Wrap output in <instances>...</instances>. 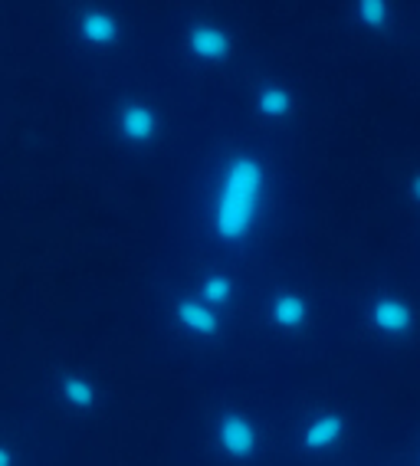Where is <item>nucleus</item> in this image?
<instances>
[{
  "label": "nucleus",
  "instance_id": "nucleus-2",
  "mask_svg": "<svg viewBox=\"0 0 420 466\" xmlns=\"http://www.w3.org/2000/svg\"><path fill=\"white\" fill-rule=\"evenodd\" d=\"M217 443L230 460H250L260 447V431L246 414H224L217 420Z\"/></svg>",
  "mask_w": 420,
  "mask_h": 466
},
{
  "label": "nucleus",
  "instance_id": "nucleus-15",
  "mask_svg": "<svg viewBox=\"0 0 420 466\" xmlns=\"http://www.w3.org/2000/svg\"><path fill=\"white\" fill-rule=\"evenodd\" d=\"M0 466H14V453L4 443H0Z\"/></svg>",
  "mask_w": 420,
  "mask_h": 466
},
{
  "label": "nucleus",
  "instance_id": "nucleus-14",
  "mask_svg": "<svg viewBox=\"0 0 420 466\" xmlns=\"http://www.w3.org/2000/svg\"><path fill=\"white\" fill-rule=\"evenodd\" d=\"M407 191H411V200H414V204H420V171L411 177V184H407Z\"/></svg>",
  "mask_w": 420,
  "mask_h": 466
},
{
  "label": "nucleus",
  "instance_id": "nucleus-5",
  "mask_svg": "<svg viewBox=\"0 0 420 466\" xmlns=\"http://www.w3.org/2000/svg\"><path fill=\"white\" fill-rule=\"evenodd\" d=\"M187 50L194 53L197 59H207V63H217V59H227L230 50H234V40H230V34L224 30V26L217 24H194L191 30H187L185 36Z\"/></svg>",
  "mask_w": 420,
  "mask_h": 466
},
{
  "label": "nucleus",
  "instance_id": "nucleus-8",
  "mask_svg": "<svg viewBox=\"0 0 420 466\" xmlns=\"http://www.w3.org/2000/svg\"><path fill=\"white\" fill-rule=\"evenodd\" d=\"M269 319H273L276 329L299 332V329L309 322V299H305L303 292H293V289L276 292L273 302H269Z\"/></svg>",
  "mask_w": 420,
  "mask_h": 466
},
{
  "label": "nucleus",
  "instance_id": "nucleus-9",
  "mask_svg": "<svg viewBox=\"0 0 420 466\" xmlns=\"http://www.w3.org/2000/svg\"><path fill=\"white\" fill-rule=\"evenodd\" d=\"M79 36L89 46H112L118 40V20L112 10L89 7L79 14Z\"/></svg>",
  "mask_w": 420,
  "mask_h": 466
},
{
  "label": "nucleus",
  "instance_id": "nucleus-1",
  "mask_svg": "<svg viewBox=\"0 0 420 466\" xmlns=\"http://www.w3.org/2000/svg\"><path fill=\"white\" fill-rule=\"evenodd\" d=\"M263 198H266V165L250 151L230 155L224 171H220L214 210H210L214 233L224 243L246 240L260 220Z\"/></svg>",
  "mask_w": 420,
  "mask_h": 466
},
{
  "label": "nucleus",
  "instance_id": "nucleus-6",
  "mask_svg": "<svg viewBox=\"0 0 420 466\" xmlns=\"http://www.w3.org/2000/svg\"><path fill=\"white\" fill-rule=\"evenodd\" d=\"M118 135L132 145H148L158 135V116H155V108H148L145 102H125V106L118 108Z\"/></svg>",
  "mask_w": 420,
  "mask_h": 466
},
{
  "label": "nucleus",
  "instance_id": "nucleus-4",
  "mask_svg": "<svg viewBox=\"0 0 420 466\" xmlns=\"http://www.w3.org/2000/svg\"><path fill=\"white\" fill-rule=\"evenodd\" d=\"M175 319L185 332L197 335V339H214V335H220V329H224L217 309L204 306L197 296H185V299H177L175 302Z\"/></svg>",
  "mask_w": 420,
  "mask_h": 466
},
{
  "label": "nucleus",
  "instance_id": "nucleus-3",
  "mask_svg": "<svg viewBox=\"0 0 420 466\" xmlns=\"http://www.w3.org/2000/svg\"><path fill=\"white\" fill-rule=\"evenodd\" d=\"M368 319L378 332L391 335V339H404L414 329V309L401 296H378V299H371Z\"/></svg>",
  "mask_w": 420,
  "mask_h": 466
},
{
  "label": "nucleus",
  "instance_id": "nucleus-7",
  "mask_svg": "<svg viewBox=\"0 0 420 466\" xmlns=\"http://www.w3.org/2000/svg\"><path fill=\"white\" fill-rule=\"evenodd\" d=\"M345 437V417L335 410H325V414H315L309 424L303 427V447L309 453H325V450L338 447Z\"/></svg>",
  "mask_w": 420,
  "mask_h": 466
},
{
  "label": "nucleus",
  "instance_id": "nucleus-11",
  "mask_svg": "<svg viewBox=\"0 0 420 466\" xmlns=\"http://www.w3.org/2000/svg\"><path fill=\"white\" fill-rule=\"evenodd\" d=\"M197 299L210 309H224L230 299H234V276L227 273H207L197 286Z\"/></svg>",
  "mask_w": 420,
  "mask_h": 466
},
{
  "label": "nucleus",
  "instance_id": "nucleus-13",
  "mask_svg": "<svg viewBox=\"0 0 420 466\" xmlns=\"http://www.w3.org/2000/svg\"><path fill=\"white\" fill-rule=\"evenodd\" d=\"M355 17L368 30H385L391 24V4L387 0H358L355 4Z\"/></svg>",
  "mask_w": 420,
  "mask_h": 466
},
{
  "label": "nucleus",
  "instance_id": "nucleus-10",
  "mask_svg": "<svg viewBox=\"0 0 420 466\" xmlns=\"http://www.w3.org/2000/svg\"><path fill=\"white\" fill-rule=\"evenodd\" d=\"M256 108H260L263 118H286L289 112H293V92L279 83L260 86V92H256Z\"/></svg>",
  "mask_w": 420,
  "mask_h": 466
},
{
  "label": "nucleus",
  "instance_id": "nucleus-12",
  "mask_svg": "<svg viewBox=\"0 0 420 466\" xmlns=\"http://www.w3.org/2000/svg\"><path fill=\"white\" fill-rule=\"evenodd\" d=\"M59 394L73 410H89L95 404V384L85 375H66L59 381Z\"/></svg>",
  "mask_w": 420,
  "mask_h": 466
}]
</instances>
